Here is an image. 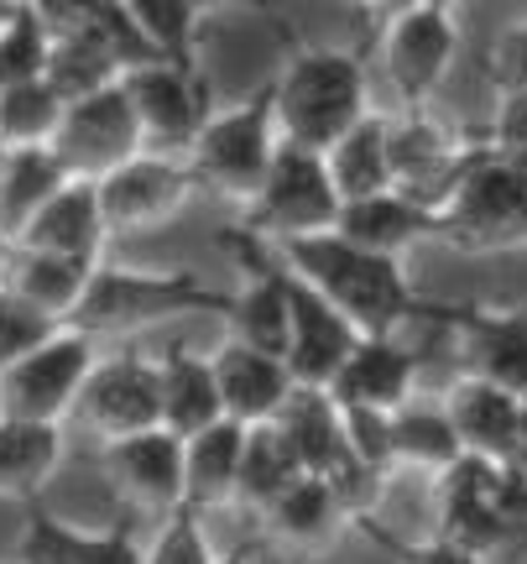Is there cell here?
I'll return each instance as SVG.
<instances>
[{
    "label": "cell",
    "instance_id": "cell-1",
    "mask_svg": "<svg viewBox=\"0 0 527 564\" xmlns=\"http://www.w3.org/2000/svg\"><path fill=\"white\" fill-rule=\"evenodd\" d=\"M298 278H308L334 308L361 324V335H403L413 324H444L449 303L424 299L403 272V257H386L350 241L345 230H314L272 241Z\"/></svg>",
    "mask_w": 527,
    "mask_h": 564
},
{
    "label": "cell",
    "instance_id": "cell-2",
    "mask_svg": "<svg viewBox=\"0 0 527 564\" xmlns=\"http://www.w3.org/2000/svg\"><path fill=\"white\" fill-rule=\"evenodd\" d=\"M272 95L283 137L314 152H329L361 116H371L365 63L345 47H293L272 79Z\"/></svg>",
    "mask_w": 527,
    "mask_h": 564
},
{
    "label": "cell",
    "instance_id": "cell-3",
    "mask_svg": "<svg viewBox=\"0 0 527 564\" xmlns=\"http://www.w3.org/2000/svg\"><path fill=\"white\" fill-rule=\"evenodd\" d=\"M230 293H215L194 272H142V267H110L100 262L89 272L79 308L68 314L84 335H136L178 314H224Z\"/></svg>",
    "mask_w": 527,
    "mask_h": 564
},
{
    "label": "cell",
    "instance_id": "cell-4",
    "mask_svg": "<svg viewBox=\"0 0 527 564\" xmlns=\"http://www.w3.org/2000/svg\"><path fill=\"white\" fill-rule=\"evenodd\" d=\"M439 241L470 257L523 251L527 246V178L496 141H481L465 178L439 204Z\"/></svg>",
    "mask_w": 527,
    "mask_h": 564
},
{
    "label": "cell",
    "instance_id": "cell-5",
    "mask_svg": "<svg viewBox=\"0 0 527 564\" xmlns=\"http://www.w3.org/2000/svg\"><path fill=\"white\" fill-rule=\"evenodd\" d=\"M277 147H283V126H277V95H272V79H266L251 100L215 110L183 158L194 167L199 188H215L224 199L251 204L272 158H277Z\"/></svg>",
    "mask_w": 527,
    "mask_h": 564
},
{
    "label": "cell",
    "instance_id": "cell-6",
    "mask_svg": "<svg viewBox=\"0 0 527 564\" xmlns=\"http://www.w3.org/2000/svg\"><path fill=\"white\" fill-rule=\"evenodd\" d=\"M340 209H345V199H340V188H334L329 158L283 137L262 188H256V199L245 204V230H256L266 241L314 236V230H334Z\"/></svg>",
    "mask_w": 527,
    "mask_h": 564
},
{
    "label": "cell",
    "instance_id": "cell-7",
    "mask_svg": "<svg viewBox=\"0 0 527 564\" xmlns=\"http://www.w3.org/2000/svg\"><path fill=\"white\" fill-rule=\"evenodd\" d=\"M95 361H100L95 356V335L63 324L58 335H47L17 366L0 371V413L6 419H37V423L74 419V403H79Z\"/></svg>",
    "mask_w": 527,
    "mask_h": 564
},
{
    "label": "cell",
    "instance_id": "cell-8",
    "mask_svg": "<svg viewBox=\"0 0 527 564\" xmlns=\"http://www.w3.org/2000/svg\"><path fill=\"white\" fill-rule=\"evenodd\" d=\"M386 141H392V188L413 194L439 215V204L465 178L486 137H460L454 126L428 116V105H403V116L386 121Z\"/></svg>",
    "mask_w": 527,
    "mask_h": 564
},
{
    "label": "cell",
    "instance_id": "cell-9",
    "mask_svg": "<svg viewBox=\"0 0 527 564\" xmlns=\"http://www.w3.org/2000/svg\"><path fill=\"white\" fill-rule=\"evenodd\" d=\"M460 58V21L444 6H407L382 21V74L403 105H428V95L449 79Z\"/></svg>",
    "mask_w": 527,
    "mask_h": 564
},
{
    "label": "cell",
    "instance_id": "cell-10",
    "mask_svg": "<svg viewBox=\"0 0 527 564\" xmlns=\"http://www.w3.org/2000/svg\"><path fill=\"white\" fill-rule=\"evenodd\" d=\"M53 147H58V158L68 162L74 178H105V173H116L136 152H146L142 116L131 105L125 79L110 84V89H95L84 100H68Z\"/></svg>",
    "mask_w": 527,
    "mask_h": 564
},
{
    "label": "cell",
    "instance_id": "cell-11",
    "mask_svg": "<svg viewBox=\"0 0 527 564\" xmlns=\"http://www.w3.org/2000/svg\"><path fill=\"white\" fill-rule=\"evenodd\" d=\"M194 167L188 158H173V152H136L131 162H121L116 173L100 178V204L105 220H110V236H142V230H157L178 215L183 204L194 199Z\"/></svg>",
    "mask_w": 527,
    "mask_h": 564
},
{
    "label": "cell",
    "instance_id": "cell-12",
    "mask_svg": "<svg viewBox=\"0 0 527 564\" xmlns=\"http://www.w3.org/2000/svg\"><path fill=\"white\" fill-rule=\"evenodd\" d=\"M125 89H131V105L142 116V131L152 152H188L194 137L204 131V121L215 116L204 74L199 68H183L173 58L131 63L125 68Z\"/></svg>",
    "mask_w": 527,
    "mask_h": 564
},
{
    "label": "cell",
    "instance_id": "cell-13",
    "mask_svg": "<svg viewBox=\"0 0 527 564\" xmlns=\"http://www.w3.org/2000/svg\"><path fill=\"white\" fill-rule=\"evenodd\" d=\"M74 423H84L100 444L163 423V366L131 356V350L95 361L79 403H74Z\"/></svg>",
    "mask_w": 527,
    "mask_h": 564
},
{
    "label": "cell",
    "instance_id": "cell-14",
    "mask_svg": "<svg viewBox=\"0 0 527 564\" xmlns=\"http://www.w3.org/2000/svg\"><path fill=\"white\" fill-rule=\"evenodd\" d=\"M454 361L527 398V303H449Z\"/></svg>",
    "mask_w": 527,
    "mask_h": 564
},
{
    "label": "cell",
    "instance_id": "cell-15",
    "mask_svg": "<svg viewBox=\"0 0 527 564\" xmlns=\"http://www.w3.org/2000/svg\"><path fill=\"white\" fill-rule=\"evenodd\" d=\"M105 476L146 512H178L188 507V440L167 423L105 440Z\"/></svg>",
    "mask_w": 527,
    "mask_h": 564
},
{
    "label": "cell",
    "instance_id": "cell-16",
    "mask_svg": "<svg viewBox=\"0 0 527 564\" xmlns=\"http://www.w3.org/2000/svg\"><path fill=\"white\" fill-rule=\"evenodd\" d=\"M502 470L507 460H491L465 449L433 476V518L444 539H460L491 564H502V523H496V497H502Z\"/></svg>",
    "mask_w": 527,
    "mask_h": 564
},
{
    "label": "cell",
    "instance_id": "cell-17",
    "mask_svg": "<svg viewBox=\"0 0 527 564\" xmlns=\"http://www.w3.org/2000/svg\"><path fill=\"white\" fill-rule=\"evenodd\" d=\"M283 282H287V308H293V340H287V366L304 387H329L334 371L345 366V356L361 340V324L350 319L345 308L314 288L308 278H298L283 262Z\"/></svg>",
    "mask_w": 527,
    "mask_h": 564
},
{
    "label": "cell",
    "instance_id": "cell-18",
    "mask_svg": "<svg viewBox=\"0 0 527 564\" xmlns=\"http://www.w3.org/2000/svg\"><path fill=\"white\" fill-rule=\"evenodd\" d=\"M262 528L283 554H293V560H319V554L334 549V539H340L345 528H355V512H350V502L334 491L329 476L304 470V476L262 512Z\"/></svg>",
    "mask_w": 527,
    "mask_h": 564
},
{
    "label": "cell",
    "instance_id": "cell-19",
    "mask_svg": "<svg viewBox=\"0 0 527 564\" xmlns=\"http://www.w3.org/2000/svg\"><path fill=\"white\" fill-rule=\"evenodd\" d=\"M418 371H424V356L403 335H361L345 366L334 371L329 392L340 408H386L392 413L418 392Z\"/></svg>",
    "mask_w": 527,
    "mask_h": 564
},
{
    "label": "cell",
    "instance_id": "cell-20",
    "mask_svg": "<svg viewBox=\"0 0 527 564\" xmlns=\"http://www.w3.org/2000/svg\"><path fill=\"white\" fill-rule=\"evenodd\" d=\"M17 564H146V549L125 528H74L53 518L37 497L26 502Z\"/></svg>",
    "mask_w": 527,
    "mask_h": 564
},
{
    "label": "cell",
    "instance_id": "cell-21",
    "mask_svg": "<svg viewBox=\"0 0 527 564\" xmlns=\"http://www.w3.org/2000/svg\"><path fill=\"white\" fill-rule=\"evenodd\" d=\"M105 241H110V220L100 204V178H68L17 236V246H37L79 262H105Z\"/></svg>",
    "mask_w": 527,
    "mask_h": 564
},
{
    "label": "cell",
    "instance_id": "cell-22",
    "mask_svg": "<svg viewBox=\"0 0 527 564\" xmlns=\"http://www.w3.org/2000/svg\"><path fill=\"white\" fill-rule=\"evenodd\" d=\"M215 377H220V398H224V413L241 423H266L283 413V403L293 398V366L287 356H272V350H256L245 340H230L215 350Z\"/></svg>",
    "mask_w": 527,
    "mask_h": 564
},
{
    "label": "cell",
    "instance_id": "cell-23",
    "mask_svg": "<svg viewBox=\"0 0 527 564\" xmlns=\"http://www.w3.org/2000/svg\"><path fill=\"white\" fill-rule=\"evenodd\" d=\"M444 408H449V419H454V429H460L465 449L491 455V460H512V449H517V419H523V398L512 387L460 371L444 387Z\"/></svg>",
    "mask_w": 527,
    "mask_h": 564
},
{
    "label": "cell",
    "instance_id": "cell-24",
    "mask_svg": "<svg viewBox=\"0 0 527 564\" xmlns=\"http://www.w3.org/2000/svg\"><path fill=\"white\" fill-rule=\"evenodd\" d=\"M334 230H345L350 241L371 246V251L403 257L407 246L439 241V215L403 188H382V194H365V199H345Z\"/></svg>",
    "mask_w": 527,
    "mask_h": 564
},
{
    "label": "cell",
    "instance_id": "cell-25",
    "mask_svg": "<svg viewBox=\"0 0 527 564\" xmlns=\"http://www.w3.org/2000/svg\"><path fill=\"white\" fill-rule=\"evenodd\" d=\"M100 262H79V257H58V251H37V246H17L6 251V267H0V282L26 299L32 308L53 314V319L68 324V314L79 308L84 288H89V272Z\"/></svg>",
    "mask_w": 527,
    "mask_h": 564
},
{
    "label": "cell",
    "instance_id": "cell-26",
    "mask_svg": "<svg viewBox=\"0 0 527 564\" xmlns=\"http://www.w3.org/2000/svg\"><path fill=\"white\" fill-rule=\"evenodd\" d=\"M163 423L173 434H199L209 423L230 419L220 398V377H215V356H199L188 345H173L163 361Z\"/></svg>",
    "mask_w": 527,
    "mask_h": 564
},
{
    "label": "cell",
    "instance_id": "cell-27",
    "mask_svg": "<svg viewBox=\"0 0 527 564\" xmlns=\"http://www.w3.org/2000/svg\"><path fill=\"white\" fill-rule=\"evenodd\" d=\"M68 178L74 173L58 158V147H6V167H0V230H6V241H17L32 225V215Z\"/></svg>",
    "mask_w": 527,
    "mask_h": 564
},
{
    "label": "cell",
    "instance_id": "cell-28",
    "mask_svg": "<svg viewBox=\"0 0 527 564\" xmlns=\"http://www.w3.org/2000/svg\"><path fill=\"white\" fill-rule=\"evenodd\" d=\"M245 434H251V423L241 419H220L199 434H188V507L215 512V507L235 502Z\"/></svg>",
    "mask_w": 527,
    "mask_h": 564
},
{
    "label": "cell",
    "instance_id": "cell-29",
    "mask_svg": "<svg viewBox=\"0 0 527 564\" xmlns=\"http://www.w3.org/2000/svg\"><path fill=\"white\" fill-rule=\"evenodd\" d=\"M63 465V423L6 419L0 413V497L32 502L42 481H53Z\"/></svg>",
    "mask_w": 527,
    "mask_h": 564
},
{
    "label": "cell",
    "instance_id": "cell-30",
    "mask_svg": "<svg viewBox=\"0 0 527 564\" xmlns=\"http://www.w3.org/2000/svg\"><path fill=\"white\" fill-rule=\"evenodd\" d=\"M392 444H397V465L424 470V476H439L449 460L465 455L444 398H424V392H413L403 408H392Z\"/></svg>",
    "mask_w": 527,
    "mask_h": 564
},
{
    "label": "cell",
    "instance_id": "cell-31",
    "mask_svg": "<svg viewBox=\"0 0 527 564\" xmlns=\"http://www.w3.org/2000/svg\"><path fill=\"white\" fill-rule=\"evenodd\" d=\"M386 121H392V116L371 110V116H361V121L325 152L340 199H365V194L392 188V141H386Z\"/></svg>",
    "mask_w": 527,
    "mask_h": 564
},
{
    "label": "cell",
    "instance_id": "cell-32",
    "mask_svg": "<svg viewBox=\"0 0 527 564\" xmlns=\"http://www.w3.org/2000/svg\"><path fill=\"white\" fill-rule=\"evenodd\" d=\"M304 476V460L293 455V444L277 423H251V434H245V455H241V481H235V502L245 512H256L262 518L266 507L283 497L287 486Z\"/></svg>",
    "mask_w": 527,
    "mask_h": 564
},
{
    "label": "cell",
    "instance_id": "cell-33",
    "mask_svg": "<svg viewBox=\"0 0 527 564\" xmlns=\"http://www.w3.org/2000/svg\"><path fill=\"white\" fill-rule=\"evenodd\" d=\"M136 37L157 53V58H173L183 68H199V21L204 11L194 0H121Z\"/></svg>",
    "mask_w": 527,
    "mask_h": 564
},
{
    "label": "cell",
    "instance_id": "cell-34",
    "mask_svg": "<svg viewBox=\"0 0 527 564\" xmlns=\"http://www.w3.org/2000/svg\"><path fill=\"white\" fill-rule=\"evenodd\" d=\"M63 110L68 100L47 84V74L0 89V147H53Z\"/></svg>",
    "mask_w": 527,
    "mask_h": 564
},
{
    "label": "cell",
    "instance_id": "cell-35",
    "mask_svg": "<svg viewBox=\"0 0 527 564\" xmlns=\"http://www.w3.org/2000/svg\"><path fill=\"white\" fill-rule=\"evenodd\" d=\"M47 53H53V26L26 0H11V11L0 17V89L21 79H42Z\"/></svg>",
    "mask_w": 527,
    "mask_h": 564
},
{
    "label": "cell",
    "instance_id": "cell-36",
    "mask_svg": "<svg viewBox=\"0 0 527 564\" xmlns=\"http://www.w3.org/2000/svg\"><path fill=\"white\" fill-rule=\"evenodd\" d=\"M355 528H361L365 539L382 549L392 564H491L486 554H475L470 544H460V539H444V533H433V539H424V544L397 539V533L376 528V518H371V512H365V518H355Z\"/></svg>",
    "mask_w": 527,
    "mask_h": 564
},
{
    "label": "cell",
    "instance_id": "cell-37",
    "mask_svg": "<svg viewBox=\"0 0 527 564\" xmlns=\"http://www.w3.org/2000/svg\"><path fill=\"white\" fill-rule=\"evenodd\" d=\"M58 329H63V319L32 308V303L17 299V293L0 282V371H6V366H17L32 345H42L47 335H58Z\"/></svg>",
    "mask_w": 527,
    "mask_h": 564
},
{
    "label": "cell",
    "instance_id": "cell-38",
    "mask_svg": "<svg viewBox=\"0 0 527 564\" xmlns=\"http://www.w3.org/2000/svg\"><path fill=\"white\" fill-rule=\"evenodd\" d=\"M204 512L199 507H178V512H167L163 533L152 539V549H146V564H215L220 554L209 549V539H204Z\"/></svg>",
    "mask_w": 527,
    "mask_h": 564
},
{
    "label": "cell",
    "instance_id": "cell-39",
    "mask_svg": "<svg viewBox=\"0 0 527 564\" xmlns=\"http://www.w3.org/2000/svg\"><path fill=\"white\" fill-rule=\"evenodd\" d=\"M345 434L355 460L371 465L376 476L397 470V444H392V413L386 408H345Z\"/></svg>",
    "mask_w": 527,
    "mask_h": 564
},
{
    "label": "cell",
    "instance_id": "cell-40",
    "mask_svg": "<svg viewBox=\"0 0 527 564\" xmlns=\"http://www.w3.org/2000/svg\"><path fill=\"white\" fill-rule=\"evenodd\" d=\"M496 523H502V564H523L527 560V465L517 460H507V470H502Z\"/></svg>",
    "mask_w": 527,
    "mask_h": 564
},
{
    "label": "cell",
    "instance_id": "cell-41",
    "mask_svg": "<svg viewBox=\"0 0 527 564\" xmlns=\"http://www.w3.org/2000/svg\"><path fill=\"white\" fill-rule=\"evenodd\" d=\"M481 68H486V84L496 95H527V21L496 32Z\"/></svg>",
    "mask_w": 527,
    "mask_h": 564
},
{
    "label": "cell",
    "instance_id": "cell-42",
    "mask_svg": "<svg viewBox=\"0 0 527 564\" xmlns=\"http://www.w3.org/2000/svg\"><path fill=\"white\" fill-rule=\"evenodd\" d=\"M194 6H199L204 17H209V11H256V17H283V0H194Z\"/></svg>",
    "mask_w": 527,
    "mask_h": 564
},
{
    "label": "cell",
    "instance_id": "cell-43",
    "mask_svg": "<svg viewBox=\"0 0 527 564\" xmlns=\"http://www.w3.org/2000/svg\"><path fill=\"white\" fill-rule=\"evenodd\" d=\"M361 11H371V17H382V21H392L397 11H407V6H418V0H355Z\"/></svg>",
    "mask_w": 527,
    "mask_h": 564
},
{
    "label": "cell",
    "instance_id": "cell-44",
    "mask_svg": "<svg viewBox=\"0 0 527 564\" xmlns=\"http://www.w3.org/2000/svg\"><path fill=\"white\" fill-rule=\"evenodd\" d=\"M512 460L527 465V398H523V419H517V449H512Z\"/></svg>",
    "mask_w": 527,
    "mask_h": 564
},
{
    "label": "cell",
    "instance_id": "cell-45",
    "mask_svg": "<svg viewBox=\"0 0 527 564\" xmlns=\"http://www.w3.org/2000/svg\"><path fill=\"white\" fill-rule=\"evenodd\" d=\"M502 152H507V158H512V167H517V173H523V178H527V147H502Z\"/></svg>",
    "mask_w": 527,
    "mask_h": 564
},
{
    "label": "cell",
    "instance_id": "cell-46",
    "mask_svg": "<svg viewBox=\"0 0 527 564\" xmlns=\"http://www.w3.org/2000/svg\"><path fill=\"white\" fill-rule=\"evenodd\" d=\"M215 564H251V554H245V549H235V554H224V560H215Z\"/></svg>",
    "mask_w": 527,
    "mask_h": 564
},
{
    "label": "cell",
    "instance_id": "cell-47",
    "mask_svg": "<svg viewBox=\"0 0 527 564\" xmlns=\"http://www.w3.org/2000/svg\"><path fill=\"white\" fill-rule=\"evenodd\" d=\"M6 251H11V241H6V230H0V267H6Z\"/></svg>",
    "mask_w": 527,
    "mask_h": 564
},
{
    "label": "cell",
    "instance_id": "cell-48",
    "mask_svg": "<svg viewBox=\"0 0 527 564\" xmlns=\"http://www.w3.org/2000/svg\"><path fill=\"white\" fill-rule=\"evenodd\" d=\"M428 6H444V11H454V6H460V0H428Z\"/></svg>",
    "mask_w": 527,
    "mask_h": 564
},
{
    "label": "cell",
    "instance_id": "cell-49",
    "mask_svg": "<svg viewBox=\"0 0 527 564\" xmlns=\"http://www.w3.org/2000/svg\"><path fill=\"white\" fill-rule=\"evenodd\" d=\"M6 11H11V0H0V17H6Z\"/></svg>",
    "mask_w": 527,
    "mask_h": 564
},
{
    "label": "cell",
    "instance_id": "cell-50",
    "mask_svg": "<svg viewBox=\"0 0 527 564\" xmlns=\"http://www.w3.org/2000/svg\"><path fill=\"white\" fill-rule=\"evenodd\" d=\"M0 167H6V147H0Z\"/></svg>",
    "mask_w": 527,
    "mask_h": 564
}]
</instances>
